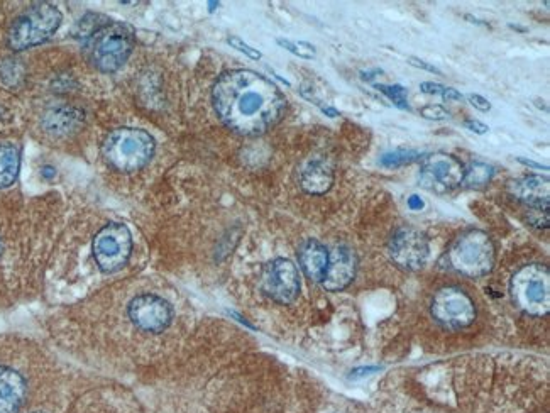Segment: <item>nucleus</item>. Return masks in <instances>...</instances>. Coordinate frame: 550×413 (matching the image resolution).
<instances>
[{
	"instance_id": "f257e3e1",
	"label": "nucleus",
	"mask_w": 550,
	"mask_h": 413,
	"mask_svg": "<svg viewBox=\"0 0 550 413\" xmlns=\"http://www.w3.org/2000/svg\"><path fill=\"white\" fill-rule=\"evenodd\" d=\"M220 121L241 136H259L280 122L286 99L268 78L251 70L222 73L212 89Z\"/></svg>"
},
{
	"instance_id": "f03ea898",
	"label": "nucleus",
	"mask_w": 550,
	"mask_h": 413,
	"mask_svg": "<svg viewBox=\"0 0 550 413\" xmlns=\"http://www.w3.org/2000/svg\"><path fill=\"white\" fill-rule=\"evenodd\" d=\"M156 143L148 131L138 127H119L104 139L102 153L112 168L131 173L148 165Z\"/></svg>"
},
{
	"instance_id": "7ed1b4c3",
	"label": "nucleus",
	"mask_w": 550,
	"mask_h": 413,
	"mask_svg": "<svg viewBox=\"0 0 550 413\" xmlns=\"http://www.w3.org/2000/svg\"><path fill=\"white\" fill-rule=\"evenodd\" d=\"M447 265L459 275L481 278L495 268V244L479 229L462 232L447 251Z\"/></svg>"
},
{
	"instance_id": "20e7f679",
	"label": "nucleus",
	"mask_w": 550,
	"mask_h": 413,
	"mask_svg": "<svg viewBox=\"0 0 550 413\" xmlns=\"http://www.w3.org/2000/svg\"><path fill=\"white\" fill-rule=\"evenodd\" d=\"M134 48V33L126 24L105 23L88 36V60L97 70L114 73L126 65Z\"/></svg>"
},
{
	"instance_id": "39448f33",
	"label": "nucleus",
	"mask_w": 550,
	"mask_h": 413,
	"mask_svg": "<svg viewBox=\"0 0 550 413\" xmlns=\"http://www.w3.org/2000/svg\"><path fill=\"white\" fill-rule=\"evenodd\" d=\"M61 19L63 16L60 9L53 4H34L12 23L7 33V45L14 51L29 50L34 46L43 45L44 41H48L58 31Z\"/></svg>"
},
{
	"instance_id": "423d86ee",
	"label": "nucleus",
	"mask_w": 550,
	"mask_h": 413,
	"mask_svg": "<svg viewBox=\"0 0 550 413\" xmlns=\"http://www.w3.org/2000/svg\"><path fill=\"white\" fill-rule=\"evenodd\" d=\"M513 305L530 317H545L550 312L549 266L532 263L525 265L510 281Z\"/></svg>"
},
{
	"instance_id": "0eeeda50",
	"label": "nucleus",
	"mask_w": 550,
	"mask_h": 413,
	"mask_svg": "<svg viewBox=\"0 0 550 413\" xmlns=\"http://www.w3.org/2000/svg\"><path fill=\"white\" fill-rule=\"evenodd\" d=\"M92 253L104 273L121 270L131 258V231L124 224L110 222L95 234Z\"/></svg>"
},
{
	"instance_id": "6e6552de",
	"label": "nucleus",
	"mask_w": 550,
	"mask_h": 413,
	"mask_svg": "<svg viewBox=\"0 0 550 413\" xmlns=\"http://www.w3.org/2000/svg\"><path fill=\"white\" fill-rule=\"evenodd\" d=\"M430 314L442 327L459 331L476 320V305L462 288L444 287L432 298Z\"/></svg>"
},
{
	"instance_id": "1a4fd4ad",
	"label": "nucleus",
	"mask_w": 550,
	"mask_h": 413,
	"mask_svg": "<svg viewBox=\"0 0 550 413\" xmlns=\"http://www.w3.org/2000/svg\"><path fill=\"white\" fill-rule=\"evenodd\" d=\"M388 254L398 268L417 271L424 268L429 259L430 246L427 237L413 227H402L391 236Z\"/></svg>"
},
{
	"instance_id": "9d476101",
	"label": "nucleus",
	"mask_w": 550,
	"mask_h": 413,
	"mask_svg": "<svg viewBox=\"0 0 550 413\" xmlns=\"http://www.w3.org/2000/svg\"><path fill=\"white\" fill-rule=\"evenodd\" d=\"M464 178V166L456 156L430 155L425 158L420 170V185L425 190L435 193H446L459 187Z\"/></svg>"
},
{
	"instance_id": "9b49d317",
	"label": "nucleus",
	"mask_w": 550,
	"mask_h": 413,
	"mask_svg": "<svg viewBox=\"0 0 550 413\" xmlns=\"http://www.w3.org/2000/svg\"><path fill=\"white\" fill-rule=\"evenodd\" d=\"M263 290L271 300L281 305L295 302L300 295V273L297 266L290 259H273L264 270Z\"/></svg>"
},
{
	"instance_id": "f8f14e48",
	"label": "nucleus",
	"mask_w": 550,
	"mask_h": 413,
	"mask_svg": "<svg viewBox=\"0 0 550 413\" xmlns=\"http://www.w3.org/2000/svg\"><path fill=\"white\" fill-rule=\"evenodd\" d=\"M129 317L132 324L139 327L141 331L158 334L168 329L173 322V307L170 302H166L165 298L144 293L132 298L129 303Z\"/></svg>"
},
{
	"instance_id": "ddd939ff",
	"label": "nucleus",
	"mask_w": 550,
	"mask_h": 413,
	"mask_svg": "<svg viewBox=\"0 0 550 413\" xmlns=\"http://www.w3.org/2000/svg\"><path fill=\"white\" fill-rule=\"evenodd\" d=\"M356 271H358L356 253L347 246H337L334 251H329V268L322 281V287L327 292H342L356 278Z\"/></svg>"
},
{
	"instance_id": "4468645a",
	"label": "nucleus",
	"mask_w": 550,
	"mask_h": 413,
	"mask_svg": "<svg viewBox=\"0 0 550 413\" xmlns=\"http://www.w3.org/2000/svg\"><path fill=\"white\" fill-rule=\"evenodd\" d=\"M298 263L308 280L322 283L329 268V249L315 239H307L298 248Z\"/></svg>"
},
{
	"instance_id": "2eb2a0df",
	"label": "nucleus",
	"mask_w": 550,
	"mask_h": 413,
	"mask_svg": "<svg viewBox=\"0 0 550 413\" xmlns=\"http://www.w3.org/2000/svg\"><path fill=\"white\" fill-rule=\"evenodd\" d=\"M28 386L14 369L0 366V413H17L26 400Z\"/></svg>"
},
{
	"instance_id": "dca6fc26",
	"label": "nucleus",
	"mask_w": 550,
	"mask_h": 413,
	"mask_svg": "<svg viewBox=\"0 0 550 413\" xmlns=\"http://www.w3.org/2000/svg\"><path fill=\"white\" fill-rule=\"evenodd\" d=\"M298 182H300L303 192L310 193V195H324L332 188L334 171L327 161L312 158L298 171Z\"/></svg>"
},
{
	"instance_id": "f3484780",
	"label": "nucleus",
	"mask_w": 550,
	"mask_h": 413,
	"mask_svg": "<svg viewBox=\"0 0 550 413\" xmlns=\"http://www.w3.org/2000/svg\"><path fill=\"white\" fill-rule=\"evenodd\" d=\"M515 199L532 209H549V178L542 175H530L512 183Z\"/></svg>"
},
{
	"instance_id": "a211bd4d",
	"label": "nucleus",
	"mask_w": 550,
	"mask_h": 413,
	"mask_svg": "<svg viewBox=\"0 0 550 413\" xmlns=\"http://www.w3.org/2000/svg\"><path fill=\"white\" fill-rule=\"evenodd\" d=\"M21 170V153L14 144L0 143V188L11 187Z\"/></svg>"
},
{
	"instance_id": "6ab92c4d",
	"label": "nucleus",
	"mask_w": 550,
	"mask_h": 413,
	"mask_svg": "<svg viewBox=\"0 0 550 413\" xmlns=\"http://www.w3.org/2000/svg\"><path fill=\"white\" fill-rule=\"evenodd\" d=\"M493 177H495V168L478 161L469 166L468 170H464L462 183L468 188H481L488 185Z\"/></svg>"
},
{
	"instance_id": "aec40b11",
	"label": "nucleus",
	"mask_w": 550,
	"mask_h": 413,
	"mask_svg": "<svg viewBox=\"0 0 550 413\" xmlns=\"http://www.w3.org/2000/svg\"><path fill=\"white\" fill-rule=\"evenodd\" d=\"M422 156L424 155L420 151H415V149H398L393 153H386L381 158L380 163L386 168H398V166L412 165L415 161L420 160Z\"/></svg>"
},
{
	"instance_id": "412c9836",
	"label": "nucleus",
	"mask_w": 550,
	"mask_h": 413,
	"mask_svg": "<svg viewBox=\"0 0 550 413\" xmlns=\"http://www.w3.org/2000/svg\"><path fill=\"white\" fill-rule=\"evenodd\" d=\"M374 89H378L381 94H385L396 107H400L403 111H410V105H408L407 100V89L402 87V85H374Z\"/></svg>"
},
{
	"instance_id": "4be33fe9",
	"label": "nucleus",
	"mask_w": 550,
	"mask_h": 413,
	"mask_svg": "<svg viewBox=\"0 0 550 413\" xmlns=\"http://www.w3.org/2000/svg\"><path fill=\"white\" fill-rule=\"evenodd\" d=\"M278 45L283 46V48H286L288 51H292V53L300 56V58H307V60H310V58H314L315 56L314 46H312V48H308V50H302V48H300L302 43L297 45V43H292V41H288V39H278Z\"/></svg>"
},
{
	"instance_id": "5701e85b",
	"label": "nucleus",
	"mask_w": 550,
	"mask_h": 413,
	"mask_svg": "<svg viewBox=\"0 0 550 413\" xmlns=\"http://www.w3.org/2000/svg\"><path fill=\"white\" fill-rule=\"evenodd\" d=\"M227 43H229L232 48H236L237 51H241L244 55L249 56V58H253V60H259V58L263 56L258 50H254L251 46L246 45V43H244L241 38H237V36H231V38L227 39Z\"/></svg>"
},
{
	"instance_id": "b1692460",
	"label": "nucleus",
	"mask_w": 550,
	"mask_h": 413,
	"mask_svg": "<svg viewBox=\"0 0 550 413\" xmlns=\"http://www.w3.org/2000/svg\"><path fill=\"white\" fill-rule=\"evenodd\" d=\"M422 117L425 119H432V121H444L449 116V112L442 107V105H425L424 109L420 111Z\"/></svg>"
},
{
	"instance_id": "393cba45",
	"label": "nucleus",
	"mask_w": 550,
	"mask_h": 413,
	"mask_svg": "<svg viewBox=\"0 0 550 413\" xmlns=\"http://www.w3.org/2000/svg\"><path fill=\"white\" fill-rule=\"evenodd\" d=\"M408 63L412 65V67L420 68V70H425V72L435 73V75H442V72H440L439 68L434 67V65H430V63H427V61L420 60V58H415V56H410L408 58Z\"/></svg>"
},
{
	"instance_id": "a878e982",
	"label": "nucleus",
	"mask_w": 550,
	"mask_h": 413,
	"mask_svg": "<svg viewBox=\"0 0 550 413\" xmlns=\"http://www.w3.org/2000/svg\"><path fill=\"white\" fill-rule=\"evenodd\" d=\"M469 104L473 105V107H476L478 111L481 112H488L491 111V104L488 102V100L484 99V97H481V95L478 94H469L468 95Z\"/></svg>"
},
{
	"instance_id": "bb28decb",
	"label": "nucleus",
	"mask_w": 550,
	"mask_h": 413,
	"mask_svg": "<svg viewBox=\"0 0 550 413\" xmlns=\"http://www.w3.org/2000/svg\"><path fill=\"white\" fill-rule=\"evenodd\" d=\"M447 87L440 85V83L424 82L420 85V90L427 95H442L446 92Z\"/></svg>"
},
{
	"instance_id": "cd10ccee",
	"label": "nucleus",
	"mask_w": 550,
	"mask_h": 413,
	"mask_svg": "<svg viewBox=\"0 0 550 413\" xmlns=\"http://www.w3.org/2000/svg\"><path fill=\"white\" fill-rule=\"evenodd\" d=\"M464 127L466 129H469V131H473V133L476 134H486L488 131H490V127L486 126V124H483V122L474 121V119H468V121H464Z\"/></svg>"
},
{
	"instance_id": "c85d7f7f",
	"label": "nucleus",
	"mask_w": 550,
	"mask_h": 413,
	"mask_svg": "<svg viewBox=\"0 0 550 413\" xmlns=\"http://www.w3.org/2000/svg\"><path fill=\"white\" fill-rule=\"evenodd\" d=\"M408 205H410V209L412 210L424 209V200L420 199L418 195H412V197L408 199Z\"/></svg>"
},
{
	"instance_id": "c756f323",
	"label": "nucleus",
	"mask_w": 550,
	"mask_h": 413,
	"mask_svg": "<svg viewBox=\"0 0 550 413\" xmlns=\"http://www.w3.org/2000/svg\"><path fill=\"white\" fill-rule=\"evenodd\" d=\"M442 99L444 100H461L462 94H459L457 90L451 89V87H447L446 92L442 94Z\"/></svg>"
},
{
	"instance_id": "7c9ffc66",
	"label": "nucleus",
	"mask_w": 550,
	"mask_h": 413,
	"mask_svg": "<svg viewBox=\"0 0 550 413\" xmlns=\"http://www.w3.org/2000/svg\"><path fill=\"white\" fill-rule=\"evenodd\" d=\"M380 368H361L356 369L354 373H352L351 378H358V376H364V375H371V373H374V371H378Z\"/></svg>"
},
{
	"instance_id": "2f4dec72",
	"label": "nucleus",
	"mask_w": 550,
	"mask_h": 413,
	"mask_svg": "<svg viewBox=\"0 0 550 413\" xmlns=\"http://www.w3.org/2000/svg\"><path fill=\"white\" fill-rule=\"evenodd\" d=\"M518 161L522 165L532 166V168H537V170H549V166H542L540 163H535V161L525 160V158H518Z\"/></svg>"
},
{
	"instance_id": "473e14b6",
	"label": "nucleus",
	"mask_w": 550,
	"mask_h": 413,
	"mask_svg": "<svg viewBox=\"0 0 550 413\" xmlns=\"http://www.w3.org/2000/svg\"><path fill=\"white\" fill-rule=\"evenodd\" d=\"M320 109H322V112H324V114H327V116L329 117L339 116V112H337L336 109H334V107H329V105H322Z\"/></svg>"
},
{
	"instance_id": "72a5a7b5",
	"label": "nucleus",
	"mask_w": 550,
	"mask_h": 413,
	"mask_svg": "<svg viewBox=\"0 0 550 413\" xmlns=\"http://www.w3.org/2000/svg\"><path fill=\"white\" fill-rule=\"evenodd\" d=\"M210 11H214L215 6H219V2H210Z\"/></svg>"
},
{
	"instance_id": "f704fd0d",
	"label": "nucleus",
	"mask_w": 550,
	"mask_h": 413,
	"mask_svg": "<svg viewBox=\"0 0 550 413\" xmlns=\"http://www.w3.org/2000/svg\"><path fill=\"white\" fill-rule=\"evenodd\" d=\"M34 413H43V412H34Z\"/></svg>"
}]
</instances>
